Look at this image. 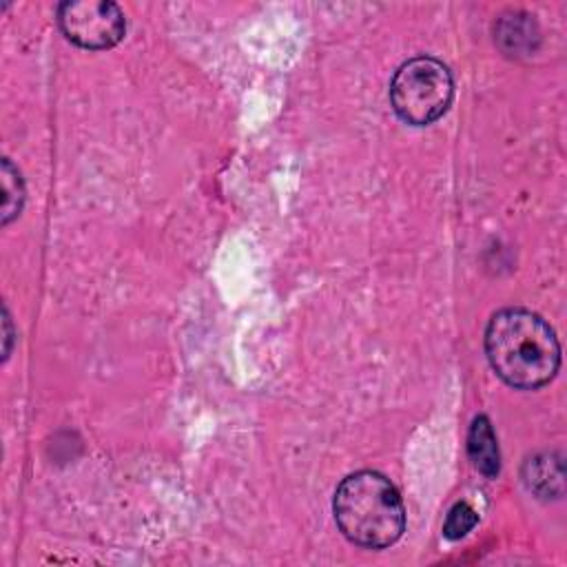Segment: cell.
<instances>
[{"label": "cell", "instance_id": "8992f818", "mask_svg": "<svg viewBox=\"0 0 567 567\" xmlns=\"http://www.w3.org/2000/svg\"><path fill=\"white\" fill-rule=\"evenodd\" d=\"M467 454L472 465L485 474L487 478H494L501 472V452L498 441L492 430V423L485 414L474 416L470 432H467Z\"/></svg>", "mask_w": 567, "mask_h": 567}, {"label": "cell", "instance_id": "ba28073f", "mask_svg": "<svg viewBox=\"0 0 567 567\" xmlns=\"http://www.w3.org/2000/svg\"><path fill=\"white\" fill-rule=\"evenodd\" d=\"M476 523H478V514L470 503H463V501L454 503L443 523V536L450 540H458L467 532H472Z\"/></svg>", "mask_w": 567, "mask_h": 567}, {"label": "cell", "instance_id": "6da1fadb", "mask_svg": "<svg viewBox=\"0 0 567 567\" xmlns=\"http://www.w3.org/2000/svg\"><path fill=\"white\" fill-rule=\"evenodd\" d=\"M485 354L501 381L516 390L547 385L560 368V343L551 326L527 308H503L485 328Z\"/></svg>", "mask_w": 567, "mask_h": 567}, {"label": "cell", "instance_id": "7a4b0ae2", "mask_svg": "<svg viewBox=\"0 0 567 567\" xmlns=\"http://www.w3.org/2000/svg\"><path fill=\"white\" fill-rule=\"evenodd\" d=\"M332 512L341 534L363 549L390 547L405 529L399 489L374 470L346 476L334 489Z\"/></svg>", "mask_w": 567, "mask_h": 567}, {"label": "cell", "instance_id": "9c48e42d", "mask_svg": "<svg viewBox=\"0 0 567 567\" xmlns=\"http://www.w3.org/2000/svg\"><path fill=\"white\" fill-rule=\"evenodd\" d=\"M9 350H11V317H9V310L4 308V359L9 357Z\"/></svg>", "mask_w": 567, "mask_h": 567}, {"label": "cell", "instance_id": "5b68a950", "mask_svg": "<svg viewBox=\"0 0 567 567\" xmlns=\"http://www.w3.org/2000/svg\"><path fill=\"white\" fill-rule=\"evenodd\" d=\"M523 483L538 498H560L565 489L563 456L556 452H538L523 463Z\"/></svg>", "mask_w": 567, "mask_h": 567}, {"label": "cell", "instance_id": "3957f363", "mask_svg": "<svg viewBox=\"0 0 567 567\" xmlns=\"http://www.w3.org/2000/svg\"><path fill=\"white\" fill-rule=\"evenodd\" d=\"M452 97V73L432 55H416L403 62L390 80V104L410 126H427L443 117Z\"/></svg>", "mask_w": 567, "mask_h": 567}, {"label": "cell", "instance_id": "52a82bcc", "mask_svg": "<svg viewBox=\"0 0 567 567\" xmlns=\"http://www.w3.org/2000/svg\"><path fill=\"white\" fill-rule=\"evenodd\" d=\"M2 193H4V204H2V224H11L24 204V182L20 177V171L11 164L9 157H2Z\"/></svg>", "mask_w": 567, "mask_h": 567}, {"label": "cell", "instance_id": "277c9868", "mask_svg": "<svg viewBox=\"0 0 567 567\" xmlns=\"http://www.w3.org/2000/svg\"><path fill=\"white\" fill-rule=\"evenodd\" d=\"M58 24L69 42L89 51L115 47L126 31L124 13L111 0H66L58 7Z\"/></svg>", "mask_w": 567, "mask_h": 567}]
</instances>
